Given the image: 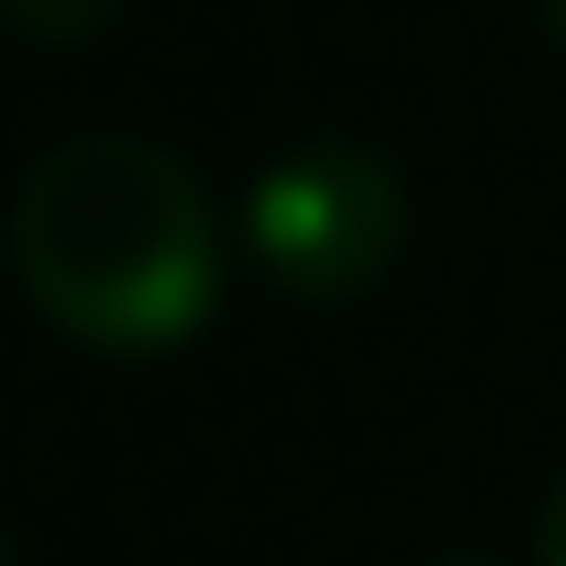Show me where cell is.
Returning a JSON list of instances; mask_svg holds the SVG:
<instances>
[{"label": "cell", "instance_id": "obj_1", "mask_svg": "<svg viewBox=\"0 0 566 566\" xmlns=\"http://www.w3.org/2000/svg\"><path fill=\"white\" fill-rule=\"evenodd\" d=\"M10 269L30 308L99 358H169L209 328L229 249L199 169L139 129H80L30 159L10 199Z\"/></svg>", "mask_w": 566, "mask_h": 566}, {"label": "cell", "instance_id": "obj_2", "mask_svg": "<svg viewBox=\"0 0 566 566\" xmlns=\"http://www.w3.org/2000/svg\"><path fill=\"white\" fill-rule=\"evenodd\" d=\"M239 239L269 269V289H289L308 308H348L408 249V179L368 139H298L249 179Z\"/></svg>", "mask_w": 566, "mask_h": 566}, {"label": "cell", "instance_id": "obj_3", "mask_svg": "<svg viewBox=\"0 0 566 566\" xmlns=\"http://www.w3.org/2000/svg\"><path fill=\"white\" fill-rule=\"evenodd\" d=\"M119 10H129V0H0V20H10L20 40H60V50H70V40H99Z\"/></svg>", "mask_w": 566, "mask_h": 566}, {"label": "cell", "instance_id": "obj_4", "mask_svg": "<svg viewBox=\"0 0 566 566\" xmlns=\"http://www.w3.org/2000/svg\"><path fill=\"white\" fill-rule=\"evenodd\" d=\"M537 566H566V468L547 488V507H537Z\"/></svg>", "mask_w": 566, "mask_h": 566}, {"label": "cell", "instance_id": "obj_5", "mask_svg": "<svg viewBox=\"0 0 566 566\" xmlns=\"http://www.w3.org/2000/svg\"><path fill=\"white\" fill-rule=\"evenodd\" d=\"M537 20H547V40H557V60H566V0H537Z\"/></svg>", "mask_w": 566, "mask_h": 566}, {"label": "cell", "instance_id": "obj_6", "mask_svg": "<svg viewBox=\"0 0 566 566\" xmlns=\"http://www.w3.org/2000/svg\"><path fill=\"white\" fill-rule=\"evenodd\" d=\"M0 566H20V557H10V527H0Z\"/></svg>", "mask_w": 566, "mask_h": 566}, {"label": "cell", "instance_id": "obj_7", "mask_svg": "<svg viewBox=\"0 0 566 566\" xmlns=\"http://www.w3.org/2000/svg\"><path fill=\"white\" fill-rule=\"evenodd\" d=\"M438 566H488V557H438Z\"/></svg>", "mask_w": 566, "mask_h": 566}]
</instances>
